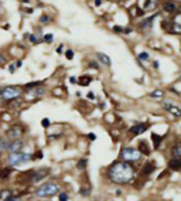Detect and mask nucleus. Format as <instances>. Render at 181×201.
Listing matches in <instances>:
<instances>
[{"label": "nucleus", "instance_id": "obj_1", "mask_svg": "<svg viewBox=\"0 0 181 201\" xmlns=\"http://www.w3.org/2000/svg\"><path fill=\"white\" fill-rule=\"evenodd\" d=\"M134 174L136 171L133 166L126 162H116L108 168V177L116 184H129L130 181H133Z\"/></svg>", "mask_w": 181, "mask_h": 201}, {"label": "nucleus", "instance_id": "obj_2", "mask_svg": "<svg viewBox=\"0 0 181 201\" xmlns=\"http://www.w3.org/2000/svg\"><path fill=\"white\" fill-rule=\"evenodd\" d=\"M30 159H31V154L23 153L22 150H20V152L10 153V154H9V157H7V164H9L10 167H14V166H20V164H23V163L30 162Z\"/></svg>", "mask_w": 181, "mask_h": 201}, {"label": "nucleus", "instance_id": "obj_3", "mask_svg": "<svg viewBox=\"0 0 181 201\" xmlns=\"http://www.w3.org/2000/svg\"><path fill=\"white\" fill-rule=\"evenodd\" d=\"M58 191H59V184H57V183H45V184H43L36 191V194L40 198H45V197L55 196Z\"/></svg>", "mask_w": 181, "mask_h": 201}, {"label": "nucleus", "instance_id": "obj_4", "mask_svg": "<svg viewBox=\"0 0 181 201\" xmlns=\"http://www.w3.org/2000/svg\"><path fill=\"white\" fill-rule=\"evenodd\" d=\"M120 157L126 162H136L142 157V153L139 152L137 149H133V147H125L120 152Z\"/></svg>", "mask_w": 181, "mask_h": 201}, {"label": "nucleus", "instance_id": "obj_5", "mask_svg": "<svg viewBox=\"0 0 181 201\" xmlns=\"http://www.w3.org/2000/svg\"><path fill=\"white\" fill-rule=\"evenodd\" d=\"M20 93H22V91H20V88L19 87H4V88H1L0 96L4 99V101L9 102V101H11V99L19 98Z\"/></svg>", "mask_w": 181, "mask_h": 201}, {"label": "nucleus", "instance_id": "obj_6", "mask_svg": "<svg viewBox=\"0 0 181 201\" xmlns=\"http://www.w3.org/2000/svg\"><path fill=\"white\" fill-rule=\"evenodd\" d=\"M23 133H24V129L22 126H11L10 129L7 131V137L10 140H16V139H22Z\"/></svg>", "mask_w": 181, "mask_h": 201}, {"label": "nucleus", "instance_id": "obj_7", "mask_svg": "<svg viewBox=\"0 0 181 201\" xmlns=\"http://www.w3.org/2000/svg\"><path fill=\"white\" fill-rule=\"evenodd\" d=\"M170 31H173V33H181V11H178L176 16H174V19H173Z\"/></svg>", "mask_w": 181, "mask_h": 201}, {"label": "nucleus", "instance_id": "obj_8", "mask_svg": "<svg viewBox=\"0 0 181 201\" xmlns=\"http://www.w3.org/2000/svg\"><path fill=\"white\" fill-rule=\"evenodd\" d=\"M44 93V88H40V85L37 87L30 88V92L27 95V99H38Z\"/></svg>", "mask_w": 181, "mask_h": 201}, {"label": "nucleus", "instance_id": "obj_9", "mask_svg": "<svg viewBox=\"0 0 181 201\" xmlns=\"http://www.w3.org/2000/svg\"><path fill=\"white\" fill-rule=\"evenodd\" d=\"M163 108H164L165 111H168L171 115H174L176 118H180L181 116V109L177 108L176 105H173L171 102H164L163 103Z\"/></svg>", "mask_w": 181, "mask_h": 201}, {"label": "nucleus", "instance_id": "obj_10", "mask_svg": "<svg viewBox=\"0 0 181 201\" xmlns=\"http://www.w3.org/2000/svg\"><path fill=\"white\" fill-rule=\"evenodd\" d=\"M23 140L22 139H16V140H11L10 142V146L7 149V152L9 153H16V152H20L23 149Z\"/></svg>", "mask_w": 181, "mask_h": 201}, {"label": "nucleus", "instance_id": "obj_11", "mask_svg": "<svg viewBox=\"0 0 181 201\" xmlns=\"http://www.w3.org/2000/svg\"><path fill=\"white\" fill-rule=\"evenodd\" d=\"M48 176L47 170H38V171H34V173L31 174V183H40L41 180H44L45 177Z\"/></svg>", "mask_w": 181, "mask_h": 201}, {"label": "nucleus", "instance_id": "obj_12", "mask_svg": "<svg viewBox=\"0 0 181 201\" xmlns=\"http://www.w3.org/2000/svg\"><path fill=\"white\" fill-rule=\"evenodd\" d=\"M147 129H149V125H147V123H140V125L133 126V128L130 129V133L133 136H137V135H140V133H144Z\"/></svg>", "mask_w": 181, "mask_h": 201}, {"label": "nucleus", "instance_id": "obj_13", "mask_svg": "<svg viewBox=\"0 0 181 201\" xmlns=\"http://www.w3.org/2000/svg\"><path fill=\"white\" fill-rule=\"evenodd\" d=\"M157 14H153V16L147 17V19H143V22L140 23V28H143V30H147V28H151L153 26V20H154Z\"/></svg>", "mask_w": 181, "mask_h": 201}, {"label": "nucleus", "instance_id": "obj_14", "mask_svg": "<svg viewBox=\"0 0 181 201\" xmlns=\"http://www.w3.org/2000/svg\"><path fill=\"white\" fill-rule=\"evenodd\" d=\"M156 168V164L151 163V162H147V163L143 166V168H142V174H144V176H149L150 173H153Z\"/></svg>", "mask_w": 181, "mask_h": 201}, {"label": "nucleus", "instance_id": "obj_15", "mask_svg": "<svg viewBox=\"0 0 181 201\" xmlns=\"http://www.w3.org/2000/svg\"><path fill=\"white\" fill-rule=\"evenodd\" d=\"M96 58L101 61L102 64H105V65H111V64H112L111 58H109L106 54H103V53H96Z\"/></svg>", "mask_w": 181, "mask_h": 201}, {"label": "nucleus", "instance_id": "obj_16", "mask_svg": "<svg viewBox=\"0 0 181 201\" xmlns=\"http://www.w3.org/2000/svg\"><path fill=\"white\" fill-rule=\"evenodd\" d=\"M168 167L173 168V170H180L181 168V159L173 157L170 160V163H168Z\"/></svg>", "mask_w": 181, "mask_h": 201}, {"label": "nucleus", "instance_id": "obj_17", "mask_svg": "<svg viewBox=\"0 0 181 201\" xmlns=\"http://www.w3.org/2000/svg\"><path fill=\"white\" fill-rule=\"evenodd\" d=\"M171 154H173V157H176V159H181V142H180V143H177V145H174V146H173Z\"/></svg>", "mask_w": 181, "mask_h": 201}, {"label": "nucleus", "instance_id": "obj_18", "mask_svg": "<svg viewBox=\"0 0 181 201\" xmlns=\"http://www.w3.org/2000/svg\"><path fill=\"white\" fill-rule=\"evenodd\" d=\"M163 10H164L165 13H173V11L177 10V7H176V4H174L173 1H170V0H168V3H164V6H163Z\"/></svg>", "mask_w": 181, "mask_h": 201}, {"label": "nucleus", "instance_id": "obj_19", "mask_svg": "<svg viewBox=\"0 0 181 201\" xmlns=\"http://www.w3.org/2000/svg\"><path fill=\"white\" fill-rule=\"evenodd\" d=\"M10 139L7 137V139H0V150L1 152H4V150H7L9 149V146H10Z\"/></svg>", "mask_w": 181, "mask_h": 201}, {"label": "nucleus", "instance_id": "obj_20", "mask_svg": "<svg viewBox=\"0 0 181 201\" xmlns=\"http://www.w3.org/2000/svg\"><path fill=\"white\" fill-rule=\"evenodd\" d=\"M157 4H159V0H147L146 4H144V10H151V9H154Z\"/></svg>", "mask_w": 181, "mask_h": 201}, {"label": "nucleus", "instance_id": "obj_21", "mask_svg": "<svg viewBox=\"0 0 181 201\" xmlns=\"http://www.w3.org/2000/svg\"><path fill=\"white\" fill-rule=\"evenodd\" d=\"M151 139H153V143H154V147L157 149V147L160 146V143H161V137H160L157 133H151Z\"/></svg>", "mask_w": 181, "mask_h": 201}, {"label": "nucleus", "instance_id": "obj_22", "mask_svg": "<svg viewBox=\"0 0 181 201\" xmlns=\"http://www.w3.org/2000/svg\"><path fill=\"white\" fill-rule=\"evenodd\" d=\"M78 84L82 85V87H86V85H89V84H90V78H89V76H81L79 81H78Z\"/></svg>", "mask_w": 181, "mask_h": 201}, {"label": "nucleus", "instance_id": "obj_23", "mask_svg": "<svg viewBox=\"0 0 181 201\" xmlns=\"http://www.w3.org/2000/svg\"><path fill=\"white\" fill-rule=\"evenodd\" d=\"M164 96V92L161 91V89H156V91H153L151 92V98H156V99H160Z\"/></svg>", "mask_w": 181, "mask_h": 201}, {"label": "nucleus", "instance_id": "obj_24", "mask_svg": "<svg viewBox=\"0 0 181 201\" xmlns=\"http://www.w3.org/2000/svg\"><path fill=\"white\" fill-rule=\"evenodd\" d=\"M11 196L10 190H1L0 191V200H9V197Z\"/></svg>", "mask_w": 181, "mask_h": 201}, {"label": "nucleus", "instance_id": "obj_25", "mask_svg": "<svg viewBox=\"0 0 181 201\" xmlns=\"http://www.w3.org/2000/svg\"><path fill=\"white\" fill-rule=\"evenodd\" d=\"M86 164H88V160L86 159H81L79 162H78V164H76V167L79 168V170H84V168H86Z\"/></svg>", "mask_w": 181, "mask_h": 201}, {"label": "nucleus", "instance_id": "obj_26", "mask_svg": "<svg viewBox=\"0 0 181 201\" xmlns=\"http://www.w3.org/2000/svg\"><path fill=\"white\" fill-rule=\"evenodd\" d=\"M11 173V168H3L1 170V173H0V179H6V177H9Z\"/></svg>", "mask_w": 181, "mask_h": 201}, {"label": "nucleus", "instance_id": "obj_27", "mask_svg": "<svg viewBox=\"0 0 181 201\" xmlns=\"http://www.w3.org/2000/svg\"><path fill=\"white\" fill-rule=\"evenodd\" d=\"M140 149H142V152H144V154H150V150L147 149L146 142H140Z\"/></svg>", "mask_w": 181, "mask_h": 201}, {"label": "nucleus", "instance_id": "obj_28", "mask_svg": "<svg viewBox=\"0 0 181 201\" xmlns=\"http://www.w3.org/2000/svg\"><path fill=\"white\" fill-rule=\"evenodd\" d=\"M26 37L28 38V40H30L33 44H37L38 43V40L36 38V36H34V34H26Z\"/></svg>", "mask_w": 181, "mask_h": 201}, {"label": "nucleus", "instance_id": "obj_29", "mask_svg": "<svg viewBox=\"0 0 181 201\" xmlns=\"http://www.w3.org/2000/svg\"><path fill=\"white\" fill-rule=\"evenodd\" d=\"M139 60H140V61H147V60H149V54H147V53H140V54H139Z\"/></svg>", "mask_w": 181, "mask_h": 201}, {"label": "nucleus", "instance_id": "obj_30", "mask_svg": "<svg viewBox=\"0 0 181 201\" xmlns=\"http://www.w3.org/2000/svg\"><path fill=\"white\" fill-rule=\"evenodd\" d=\"M43 40L45 41V43H51V41L54 40V36H53V34H45Z\"/></svg>", "mask_w": 181, "mask_h": 201}, {"label": "nucleus", "instance_id": "obj_31", "mask_svg": "<svg viewBox=\"0 0 181 201\" xmlns=\"http://www.w3.org/2000/svg\"><path fill=\"white\" fill-rule=\"evenodd\" d=\"M65 57H67V60H72L74 51H72V50H67V51H65Z\"/></svg>", "mask_w": 181, "mask_h": 201}, {"label": "nucleus", "instance_id": "obj_32", "mask_svg": "<svg viewBox=\"0 0 181 201\" xmlns=\"http://www.w3.org/2000/svg\"><path fill=\"white\" fill-rule=\"evenodd\" d=\"M58 198H59L61 201H67L69 197H68V194H65V193H61V194L58 196Z\"/></svg>", "mask_w": 181, "mask_h": 201}, {"label": "nucleus", "instance_id": "obj_33", "mask_svg": "<svg viewBox=\"0 0 181 201\" xmlns=\"http://www.w3.org/2000/svg\"><path fill=\"white\" fill-rule=\"evenodd\" d=\"M89 193H90V190H89V188H82V190H81V194H82L84 197L89 196Z\"/></svg>", "mask_w": 181, "mask_h": 201}, {"label": "nucleus", "instance_id": "obj_34", "mask_svg": "<svg viewBox=\"0 0 181 201\" xmlns=\"http://www.w3.org/2000/svg\"><path fill=\"white\" fill-rule=\"evenodd\" d=\"M41 125H43L44 128H48V126H50V120H48V119H43V120H41Z\"/></svg>", "mask_w": 181, "mask_h": 201}, {"label": "nucleus", "instance_id": "obj_35", "mask_svg": "<svg viewBox=\"0 0 181 201\" xmlns=\"http://www.w3.org/2000/svg\"><path fill=\"white\" fill-rule=\"evenodd\" d=\"M14 71H16V65H13V64H11V65L9 67V72H10V74H13Z\"/></svg>", "mask_w": 181, "mask_h": 201}, {"label": "nucleus", "instance_id": "obj_36", "mask_svg": "<svg viewBox=\"0 0 181 201\" xmlns=\"http://www.w3.org/2000/svg\"><path fill=\"white\" fill-rule=\"evenodd\" d=\"M113 30H115V33H122V31H123L122 27H117V26H115V27H113Z\"/></svg>", "mask_w": 181, "mask_h": 201}, {"label": "nucleus", "instance_id": "obj_37", "mask_svg": "<svg viewBox=\"0 0 181 201\" xmlns=\"http://www.w3.org/2000/svg\"><path fill=\"white\" fill-rule=\"evenodd\" d=\"M69 81H71V84H78V79H76L75 76H71V78H69Z\"/></svg>", "mask_w": 181, "mask_h": 201}, {"label": "nucleus", "instance_id": "obj_38", "mask_svg": "<svg viewBox=\"0 0 181 201\" xmlns=\"http://www.w3.org/2000/svg\"><path fill=\"white\" fill-rule=\"evenodd\" d=\"M88 139H89V140H95L96 136L93 135V133H89V135H88Z\"/></svg>", "mask_w": 181, "mask_h": 201}, {"label": "nucleus", "instance_id": "obj_39", "mask_svg": "<svg viewBox=\"0 0 181 201\" xmlns=\"http://www.w3.org/2000/svg\"><path fill=\"white\" fill-rule=\"evenodd\" d=\"M40 22H41V23H47L48 22V17L47 16H43L41 19H40Z\"/></svg>", "mask_w": 181, "mask_h": 201}, {"label": "nucleus", "instance_id": "obj_40", "mask_svg": "<svg viewBox=\"0 0 181 201\" xmlns=\"http://www.w3.org/2000/svg\"><path fill=\"white\" fill-rule=\"evenodd\" d=\"M36 157H38V159H43V152H37V154H36Z\"/></svg>", "mask_w": 181, "mask_h": 201}, {"label": "nucleus", "instance_id": "obj_41", "mask_svg": "<svg viewBox=\"0 0 181 201\" xmlns=\"http://www.w3.org/2000/svg\"><path fill=\"white\" fill-rule=\"evenodd\" d=\"M88 98H89V99H95V95H93V92H89V93H88Z\"/></svg>", "mask_w": 181, "mask_h": 201}, {"label": "nucleus", "instance_id": "obj_42", "mask_svg": "<svg viewBox=\"0 0 181 201\" xmlns=\"http://www.w3.org/2000/svg\"><path fill=\"white\" fill-rule=\"evenodd\" d=\"M62 48H64V47H62V45H59L58 48H57V53H58V54H61V53H62Z\"/></svg>", "mask_w": 181, "mask_h": 201}, {"label": "nucleus", "instance_id": "obj_43", "mask_svg": "<svg viewBox=\"0 0 181 201\" xmlns=\"http://www.w3.org/2000/svg\"><path fill=\"white\" fill-rule=\"evenodd\" d=\"M22 64H23L22 61H17V62L14 64V65H16V68H20V67H22Z\"/></svg>", "mask_w": 181, "mask_h": 201}, {"label": "nucleus", "instance_id": "obj_44", "mask_svg": "<svg viewBox=\"0 0 181 201\" xmlns=\"http://www.w3.org/2000/svg\"><path fill=\"white\" fill-rule=\"evenodd\" d=\"M102 4V0H95V6H101Z\"/></svg>", "mask_w": 181, "mask_h": 201}, {"label": "nucleus", "instance_id": "obj_45", "mask_svg": "<svg viewBox=\"0 0 181 201\" xmlns=\"http://www.w3.org/2000/svg\"><path fill=\"white\" fill-rule=\"evenodd\" d=\"M153 67H154V68H159V62H153Z\"/></svg>", "mask_w": 181, "mask_h": 201}, {"label": "nucleus", "instance_id": "obj_46", "mask_svg": "<svg viewBox=\"0 0 181 201\" xmlns=\"http://www.w3.org/2000/svg\"><path fill=\"white\" fill-rule=\"evenodd\" d=\"M89 65H90V67H95V68H98V65H96V64H95V62H90V64H89Z\"/></svg>", "mask_w": 181, "mask_h": 201}, {"label": "nucleus", "instance_id": "obj_47", "mask_svg": "<svg viewBox=\"0 0 181 201\" xmlns=\"http://www.w3.org/2000/svg\"><path fill=\"white\" fill-rule=\"evenodd\" d=\"M26 13H33V9H26Z\"/></svg>", "mask_w": 181, "mask_h": 201}, {"label": "nucleus", "instance_id": "obj_48", "mask_svg": "<svg viewBox=\"0 0 181 201\" xmlns=\"http://www.w3.org/2000/svg\"><path fill=\"white\" fill-rule=\"evenodd\" d=\"M19 1H22V3H27L28 0H19Z\"/></svg>", "mask_w": 181, "mask_h": 201}, {"label": "nucleus", "instance_id": "obj_49", "mask_svg": "<svg viewBox=\"0 0 181 201\" xmlns=\"http://www.w3.org/2000/svg\"><path fill=\"white\" fill-rule=\"evenodd\" d=\"M178 11H181V6H180V7H178Z\"/></svg>", "mask_w": 181, "mask_h": 201}, {"label": "nucleus", "instance_id": "obj_50", "mask_svg": "<svg viewBox=\"0 0 181 201\" xmlns=\"http://www.w3.org/2000/svg\"><path fill=\"white\" fill-rule=\"evenodd\" d=\"M170 1H177V0H170Z\"/></svg>", "mask_w": 181, "mask_h": 201}, {"label": "nucleus", "instance_id": "obj_51", "mask_svg": "<svg viewBox=\"0 0 181 201\" xmlns=\"http://www.w3.org/2000/svg\"><path fill=\"white\" fill-rule=\"evenodd\" d=\"M0 92H1V88H0Z\"/></svg>", "mask_w": 181, "mask_h": 201}]
</instances>
